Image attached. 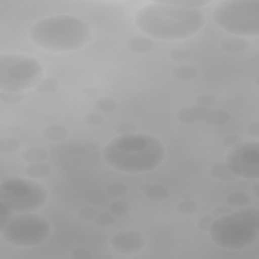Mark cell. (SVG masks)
<instances>
[{
	"label": "cell",
	"mask_w": 259,
	"mask_h": 259,
	"mask_svg": "<svg viewBox=\"0 0 259 259\" xmlns=\"http://www.w3.org/2000/svg\"><path fill=\"white\" fill-rule=\"evenodd\" d=\"M202 9L182 7L157 0L143 5L135 14V24L146 36L159 40H182L198 33L205 25Z\"/></svg>",
	"instance_id": "6da1fadb"
},
{
	"label": "cell",
	"mask_w": 259,
	"mask_h": 259,
	"mask_svg": "<svg viewBox=\"0 0 259 259\" xmlns=\"http://www.w3.org/2000/svg\"><path fill=\"white\" fill-rule=\"evenodd\" d=\"M104 162L127 174L155 171L166 158V148L157 137L145 133L116 135L102 150Z\"/></svg>",
	"instance_id": "7a4b0ae2"
},
{
	"label": "cell",
	"mask_w": 259,
	"mask_h": 259,
	"mask_svg": "<svg viewBox=\"0 0 259 259\" xmlns=\"http://www.w3.org/2000/svg\"><path fill=\"white\" fill-rule=\"evenodd\" d=\"M30 40L38 48L66 53L78 51L93 38L89 24L83 19L68 14H58L41 18L34 22L29 30Z\"/></svg>",
	"instance_id": "3957f363"
},
{
	"label": "cell",
	"mask_w": 259,
	"mask_h": 259,
	"mask_svg": "<svg viewBox=\"0 0 259 259\" xmlns=\"http://www.w3.org/2000/svg\"><path fill=\"white\" fill-rule=\"evenodd\" d=\"M208 233L212 243L222 249L240 251L248 248L259 237V209L247 205L214 219Z\"/></svg>",
	"instance_id": "277c9868"
},
{
	"label": "cell",
	"mask_w": 259,
	"mask_h": 259,
	"mask_svg": "<svg viewBox=\"0 0 259 259\" xmlns=\"http://www.w3.org/2000/svg\"><path fill=\"white\" fill-rule=\"evenodd\" d=\"M214 24L237 36L259 35V0H224L211 13Z\"/></svg>",
	"instance_id": "5b68a950"
},
{
	"label": "cell",
	"mask_w": 259,
	"mask_h": 259,
	"mask_svg": "<svg viewBox=\"0 0 259 259\" xmlns=\"http://www.w3.org/2000/svg\"><path fill=\"white\" fill-rule=\"evenodd\" d=\"M44 69L37 59L29 55L0 54V90L25 91L42 78Z\"/></svg>",
	"instance_id": "8992f818"
},
{
	"label": "cell",
	"mask_w": 259,
	"mask_h": 259,
	"mask_svg": "<svg viewBox=\"0 0 259 259\" xmlns=\"http://www.w3.org/2000/svg\"><path fill=\"white\" fill-rule=\"evenodd\" d=\"M49 220L35 212H17L0 229L2 239L14 247H34L42 244L51 235Z\"/></svg>",
	"instance_id": "52a82bcc"
},
{
	"label": "cell",
	"mask_w": 259,
	"mask_h": 259,
	"mask_svg": "<svg viewBox=\"0 0 259 259\" xmlns=\"http://www.w3.org/2000/svg\"><path fill=\"white\" fill-rule=\"evenodd\" d=\"M48 200V190L39 182L22 177H9L0 183V201L15 213L36 211Z\"/></svg>",
	"instance_id": "ba28073f"
},
{
	"label": "cell",
	"mask_w": 259,
	"mask_h": 259,
	"mask_svg": "<svg viewBox=\"0 0 259 259\" xmlns=\"http://www.w3.org/2000/svg\"><path fill=\"white\" fill-rule=\"evenodd\" d=\"M225 162L238 178H259V142L243 141L241 144L228 149Z\"/></svg>",
	"instance_id": "9c48e42d"
},
{
	"label": "cell",
	"mask_w": 259,
	"mask_h": 259,
	"mask_svg": "<svg viewBox=\"0 0 259 259\" xmlns=\"http://www.w3.org/2000/svg\"><path fill=\"white\" fill-rule=\"evenodd\" d=\"M146 245V237L135 229L118 231L110 239L111 249L120 255L139 254L145 249Z\"/></svg>",
	"instance_id": "30bf717a"
},
{
	"label": "cell",
	"mask_w": 259,
	"mask_h": 259,
	"mask_svg": "<svg viewBox=\"0 0 259 259\" xmlns=\"http://www.w3.org/2000/svg\"><path fill=\"white\" fill-rule=\"evenodd\" d=\"M210 108L199 105H190L181 107L175 113V118L178 122L183 124H194L199 121H204Z\"/></svg>",
	"instance_id": "8fae6325"
},
{
	"label": "cell",
	"mask_w": 259,
	"mask_h": 259,
	"mask_svg": "<svg viewBox=\"0 0 259 259\" xmlns=\"http://www.w3.org/2000/svg\"><path fill=\"white\" fill-rule=\"evenodd\" d=\"M139 189L144 196L152 202H162L170 196L169 189L165 185L159 183H142L139 186Z\"/></svg>",
	"instance_id": "7c38bea8"
},
{
	"label": "cell",
	"mask_w": 259,
	"mask_h": 259,
	"mask_svg": "<svg viewBox=\"0 0 259 259\" xmlns=\"http://www.w3.org/2000/svg\"><path fill=\"white\" fill-rule=\"evenodd\" d=\"M221 49L230 54H240L245 52L248 47L249 42L245 37L237 36V35H230L227 37H224L220 41Z\"/></svg>",
	"instance_id": "4fadbf2b"
},
{
	"label": "cell",
	"mask_w": 259,
	"mask_h": 259,
	"mask_svg": "<svg viewBox=\"0 0 259 259\" xmlns=\"http://www.w3.org/2000/svg\"><path fill=\"white\" fill-rule=\"evenodd\" d=\"M154 39L149 36H135L127 40L126 48L135 54H148L155 49Z\"/></svg>",
	"instance_id": "5bb4252c"
},
{
	"label": "cell",
	"mask_w": 259,
	"mask_h": 259,
	"mask_svg": "<svg viewBox=\"0 0 259 259\" xmlns=\"http://www.w3.org/2000/svg\"><path fill=\"white\" fill-rule=\"evenodd\" d=\"M41 136L50 142H62L69 136V128L60 123H51L41 130Z\"/></svg>",
	"instance_id": "9a60e30c"
},
{
	"label": "cell",
	"mask_w": 259,
	"mask_h": 259,
	"mask_svg": "<svg viewBox=\"0 0 259 259\" xmlns=\"http://www.w3.org/2000/svg\"><path fill=\"white\" fill-rule=\"evenodd\" d=\"M21 158L27 164L47 162L49 159V152L40 146H29L22 151Z\"/></svg>",
	"instance_id": "2e32d148"
},
{
	"label": "cell",
	"mask_w": 259,
	"mask_h": 259,
	"mask_svg": "<svg viewBox=\"0 0 259 259\" xmlns=\"http://www.w3.org/2000/svg\"><path fill=\"white\" fill-rule=\"evenodd\" d=\"M232 119L231 113L224 108H210L204 122L211 126H222L230 122Z\"/></svg>",
	"instance_id": "e0dca14e"
},
{
	"label": "cell",
	"mask_w": 259,
	"mask_h": 259,
	"mask_svg": "<svg viewBox=\"0 0 259 259\" xmlns=\"http://www.w3.org/2000/svg\"><path fill=\"white\" fill-rule=\"evenodd\" d=\"M210 175L220 181L223 182H234L238 177L232 173L226 162H217L212 164L209 168Z\"/></svg>",
	"instance_id": "ac0fdd59"
},
{
	"label": "cell",
	"mask_w": 259,
	"mask_h": 259,
	"mask_svg": "<svg viewBox=\"0 0 259 259\" xmlns=\"http://www.w3.org/2000/svg\"><path fill=\"white\" fill-rule=\"evenodd\" d=\"M24 173L31 179L46 178L52 173V166L47 162L29 163L24 168Z\"/></svg>",
	"instance_id": "d6986e66"
},
{
	"label": "cell",
	"mask_w": 259,
	"mask_h": 259,
	"mask_svg": "<svg viewBox=\"0 0 259 259\" xmlns=\"http://www.w3.org/2000/svg\"><path fill=\"white\" fill-rule=\"evenodd\" d=\"M198 74V69L192 65H178L171 70V76L178 81L194 80Z\"/></svg>",
	"instance_id": "ffe728a7"
},
{
	"label": "cell",
	"mask_w": 259,
	"mask_h": 259,
	"mask_svg": "<svg viewBox=\"0 0 259 259\" xmlns=\"http://www.w3.org/2000/svg\"><path fill=\"white\" fill-rule=\"evenodd\" d=\"M226 204L234 209L242 208L251 204V196L244 191H232L225 197Z\"/></svg>",
	"instance_id": "44dd1931"
},
{
	"label": "cell",
	"mask_w": 259,
	"mask_h": 259,
	"mask_svg": "<svg viewBox=\"0 0 259 259\" xmlns=\"http://www.w3.org/2000/svg\"><path fill=\"white\" fill-rule=\"evenodd\" d=\"M94 108L101 113H112L117 110L119 106V102L116 98L105 96V97H98L93 102Z\"/></svg>",
	"instance_id": "7402d4cb"
},
{
	"label": "cell",
	"mask_w": 259,
	"mask_h": 259,
	"mask_svg": "<svg viewBox=\"0 0 259 259\" xmlns=\"http://www.w3.org/2000/svg\"><path fill=\"white\" fill-rule=\"evenodd\" d=\"M33 89L40 94H53L60 89V82L54 77H42Z\"/></svg>",
	"instance_id": "603a6c76"
},
{
	"label": "cell",
	"mask_w": 259,
	"mask_h": 259,
	"mask_svg": "<svg viewBox=\"0 0 259 259\" xmlns=\"http://www.w3.org/2000/svg\"><path fill=\"white\" fill-rule=\"evenodd\" d=\"M21 147L20 141L12 136H3L0 138V153L11 155L19 151Z\"/></svg>",
	"instance_id": "cb8c5ba5"
},
{
	"label": "cell",
	"mask_w": 259,
	"mask_h": 259,
	"mask_svg": "<svg viewBox=\"0 0 259 259\" xmlns=\"http://www.w3.org/2000/svg\"><path fill=\"white\" fill-rule=\"evenodd\" d=\"M26 97L24 91L19 90H0V101L5 104H18Z\"/></svg>",
	"instance_id": "d4e9b609"
},
{
	"label": "cell",
	"mask_w": 259,
	"mask_h": 259,
	"mask_svg": "<svg viewBox=\"0 0 259 259\" xmlns=\"http://www.w3.org/2000/svg\"><path fill=\"white\" fill-rule=\"evenodd\" d=\"M105 192L113 197H120L128 192V186L122 181H111L106 184Z\"/></svg>",
	"instance_id": "484cf974"
},
{
	"label": "cell",
	"mask_w": 259,
	"mask_h": 259,
	"mask_svg": "<svg viewBox=\"0 0 259 259\" xmlns=\"http://www.w3.org/2000/svg\"><path fill=\"white\" fill-rule=\"evenodd\" d=\"M99 209L94 205H85L77 210V217L80 221L86 223H94L99 213Z\"/></svg>",
	"instance_id": "4316f807"
},
{
	"label": "cell",
	"mask_w": 259,
	"mask_h": 259,
	"mask_svg": "<svg viewBox=\"0 0 259 259\" xmlns=\"http://www.w3.org/2000/svg\"><path fill=\"white\" fill-rule=\"evenodd\" d=\"M131 204L124 200H115L108 205V210L114 217H124L131 212Z\"/></svg>",
	"instance_id": "83f0119b"
},
{
	"label": "cell",
	"mask_w": 259,
	"mask_h": 259,
	"mask_svg": "<svg viewBox=\"0 0 259 259\" xmlns=\"http://www.w3.org/2000/svg\"><path fill=\"white\" fill-rule=\"evenodd\" d=\"M176 209L181 214H193L198 210V203L190 198L182 199L176 204Z\"/></svg>",
	"instance_id": "f1b7e54d"
},
{
	"label": "cell",
	"mask_w": 259,
	"mask_h": 259,
	"mask_svg": "<svg viewBox=\"0 0 259 259\" xmlns=\"http://www.w3.org/2000/svg\"><path fill=\"white\" fill-rule=\"evenodd\" d=\"M83 122L88 126L96 127L105 122V116L103 113L98 112V111L90 112V113H87L84 115Z\"/></svg>",
	"instance_id": "f546056e"
},
{
	"label": "cell",
	"mask_w": 259,
	"mask_h": 259,
	"mask_svg": "<svg viewBox=\"0 0 259 259\" xmlns=\"http://www.w3.org/2000/svg\"><path fill=\"white\" fill-rule=\"evenodd\" d=\"M169 3L182 6V7H190V8H198L201 9L204 6L211 3L210 0H168Z\"/></svg>",
	"instance_id": "4dcf8cb0"
},
{
	"label": "cell",
	"mask_w": 259,
	"mask_h": 259,
	"mask_svg": "<svg viewBox=\"0 0 259 259\" xmlns=\"http://www.w3.org/2000/svg\"><path fill=\"white\" fill-rule=\"evenodd\" d=\"M115 218L109 210L100 211L94 221V224L100 228H107L115 223Z\"/></svg>",
	"instance_id": "1f68e13d"
},
{
	"label": "cell",
	"mask_w": 259,
	"mask_h": 259,
	"mask_svg": "<svg viewBox=\"0 0 259 259\" xmlns=\"http://www.w3.org/2000/svg\"><path fill=\"white\" fill-rule=\"evenodd\" d=\"M168 56L172 61L175 62H186L191 57L190 50L186 48H179V49H173L168 53Z\"/></svg>",
	"instance_id": "d6a6232c"
},
{
	"label": "cell",
	"mask_w": 259,
	"mask_h": 259,
	"mask_svg": "<svg viewBox=\"0 0 259 259\" xmlns=\"http://www.w3.org/2000/svg\"><path fill=\"white\" fill-rule=\"evenodd\" d=\"M214 219L215 218L211 213H204L202 215H199L196 220V223H195L196 228L201 232L208 233Z\"/></svg>",
	"instance_id": "836d02e7"
},
{
	"label": "cell",
	"mask_w": 259,
	"mask_h": 259,
	"mask_svg": "<svg viewBox=\"0 0 259 259\" xmlns=\"http://www.w3.org/2000/svg\"><path fill=\"white\" fill-rule=\"evenodd\" d=\"M218 102V99L214 95L209 94V93H202L199 94L198 96H196L194 103L196 105L202 106V107H206V108H211L213 107Z\"/></svg>",
	"instance_id": "e575fe53"
},
{
	"label": "cell",
	"mask_w": 259,
	"mask_h": 259,
	"mask_svg": "<svg viewBox=\"0 0 259 259\" xmlns=\"http://www.w3.org/2000/svg\"><path fill=\"white\" fill-rule=\"evenodd\" d=\"M14 213L15 212L8 205L0 201V229H2L10 221Z\"/></svg>",
	"instance_id": "d590c367"
},
{
	"label": "cell",
	"mask_w": 259,
	"mask_h": 259,
	"mask_svg": "<svg viewBox=\"0 0 259 259\" xmlns=\"http://www.w3.org/2000/svg\"><path fill=\"white\" fill-rule=\"evenodd\" d=\"M244 141L243 137L238 135V134H229L227 136L224 137L223 139V145L228 148V149H231L239 144H241L242 142Z\"/></svg>",
	"instance_id": "8d00e7d4"
},
{
	"label": "cell",
	"mask_w": 259,
	"mask_h": 259,
	"mask_svg": "<svg viewBox=\"0 0 259 259\" xmlns=\"http://www.w3.org/2000/svg\"><path fill=\"white\" fill-rule=\"evenodd\" d=\"M70 257L73 259H89L92 257V254L88 249L84 247H78L71 251Z\"/></svg>",
	"instance_id": "74e56055"
},
{
	"label": "cell",
	"mask_w": 259,
	"mask_h": 259,
	"mask_svg": "<svg viewBox=\"0 0 259 259\" xmlns=\"http://www.w3.org/2000/svg\"><path fill=\"white\" fill-rule=\"evenodd\" d=\"M137 131H138V127L132 122H121L115 128L116 135H126V134L136 133Z\"/></svg>",
	"instance_id": "f35d334b"
},
{
	"label": "cell",
	"mask_w": 259,
	"mask_h": 259,
	"mask_svg": "<svg viewBox=\"0 0 259 259\" xmlns=\"http://www.w3.org/2000/svg\"><path fill=\"white\" fill-rule=\"evenodd\" d=\"M235 209L232 208L230 205L228 204H222V205H219L217 207H214L212 209V212L211 214L215 218V219H219V218H223V217H226V215H229L231 214Z\"/></svg>",
	"instance_id": "ab89813d"
},
{
	"label": "cell",
	"mask_w": 259,
	"mask_h": 259,
	"mask_svg": "<svg viewBox=\"0 0 259 259\" xmlns=\"http://www.w3.org/2000/svg\"><path fill=\"white\" fill-rule=\"evenodd\" d=\"M246 133L249 137L254 138L255 140L259 139V120L251 121L246 126Z\"/></svg>",
	"instance_id": "60d3db41"
},
{
	"label": "cell",
	"mask_w": 259,
	"mask_h": 259,
	"mask_svg": "<svg viewBox=\"0 0 259 259\" xmlns=\"http://www.w3.org/2000/svg\"><path fill=\"white\" fill-rule=\"evenodd\" d=\"M100 89L97 88V87H93V86H89V87H86L82 90V94L87 97V98H95L97 99L98 97H100Z\"/></svg>",
	"instance_id": "b9f144b4"
},
{
	"label": "cell",
	"mask_w": 259,
	"mask_h": 259,
	"mask_svg": "<svg viewBox=\"0 0 259 259\" xmlns=\"http://www.w3.org/2000/svg\"><path fill=\"white\" fill-rule=\"evenodd\" d=\"M258 188H259V183H258V182H255V183L253 184V186H252V192L254 193V195H255L256 197H258V193H259Z\"/></svg>",
	"instance_id": "7bdbcfd3"
}]
</instances>
